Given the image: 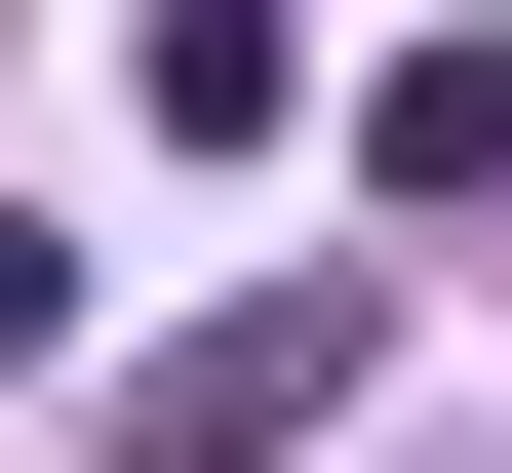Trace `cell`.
I'll use <instances>...</instances> for the list:
<instances>
[{"instance_id": "cell-1", "label": "cell", "mask_w": 512, "mask_h": 473, "mask_svg": "<svg viewBox=\"0 0 512 473\" xmlns=\"http://www.w3.org/2000/svg\"><path fill=\"white\" fill-rule=\"evenodd\" d=\"M316 395H355V276H237V316H158V355H119V473H276Z\"/></svg>"}, {"instance_id": "cell-2", "label": "cell", "mask_w": 512, "mask_h": 473, "mask_svg": "<svg viewBox=\"0 0 512 473\" xmlns=\"http://www.w3.org/2000/svg\"><path fill=\"white\" fill-rule=\"evenodd\" d=\"M355 198H512V40H394L355 79Z\"/></svg>"}, {"instance_id": "cell-3", "label": "cell", "mask_w": 512, "mask_h": 473, "mask_svg": "<svg viewBox=\"0 0 512 473\" xmlns=\"http://www.w3.org/2000/svg\"><path fill=\"white\" fill-rule=\"evenodd\" d=\"M276 79H316L276 0H158V119H197V158H276Z\"/></svg>"}, {"instance_id": "cell-4", "label": "cell", "mask_w": 512, "mask_h": 473, "mask_svg": "<svg viewBox=\"0 0 512 473\" xmlns=\"http://www.w3.org/2000/svg\"><path fill=\"white\" fill-rule=\"evenodd\" d=\"M40 355H79V237H40V198H0V395H40Z\"/></svg>"}]
</instances>
